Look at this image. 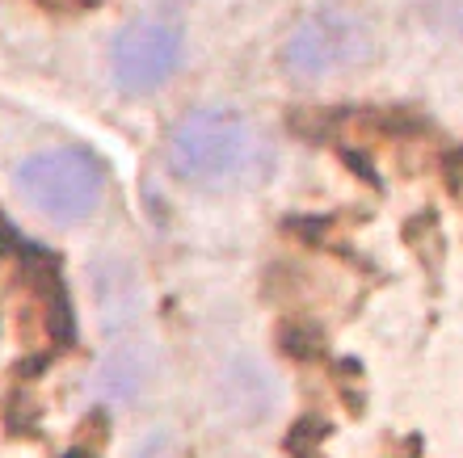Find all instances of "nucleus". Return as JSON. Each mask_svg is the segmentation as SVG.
<instances>
[{
  "instance_id": "obj_1",
  "label": "nucleus",
  "mask_w": 463,
  "mask_h": 458,
  "mask_svg": "<svg viewBox=\"0 0 463 458\" xmlns=\"http://www.w3.org/2000/svg\"><path fill=\"white\" fill-rule=\"evenodd\" d=\"M169 169L198 190H232L249 182L266 156L261 135L236 109H194L169 131Z\"/></svg>"
},
{
  "instance_id": "obj_2",
  "label": "nucleus",
  "mask_w": 463,
  "mask_h": 458,
  "mask_svg": "<svg viewBox=\"0 0 463 458\" xmlns=\"http://www.w3.org/2000/svg\"><path fill=\"white\" fill-rule=\"evenodd\" d=\"M13 185L22 202L55 228H76L98 215V206L106 202V169L98 156L80 147H51L22 160Z\"/></svg>"
},
{
  "instance_id": "obj_3",
  "label": "nucleus",
  "mask_w": 463,
  "mask_h": 458,
  "mask_svg": "<svg viewBox=\"0 0 463 458\" xmlns=\"http://www.w3.org/2000/svg\"><path fill=\"white\" fill-rule=\"evenodd\" d=\"M375 55V34L358 13L342 5H320L291 30L282 60L295 76L320 80V76H342L363 68Z\"/></svg>"
},
{
  "instance_id": "obj_4",
  "label": "nucleus",
  "mask_w": 463,
  "mask_h": 458,
  "mask_svg": "<svg viewBox=\"0 0 463 458\" xmlns=\"http://www.w3.org/2000/svg\"><path fill=\"white\" fill-rule=\"evenodd\" d=\"M182 30L165 17H135L110 42V76L122 93H152L182 63Z\"/></svg>"
},
{
  "instance_id": "obj_5",
  "label": "nucleus",
  "mask_w": 463,
  "mask_h": 458,
  "mask_svg": "<svg viewBox=\"0 0 463 458\" xmlns=\"http://www.w3.org/2000/svg\"><path fill=\"white\" fill-rule=\"evenodd\" d=\"M144 383V362H135V350H118L98 374V391L110 399H127Z\"/></svg>"
},
{
  "instance_id": "obj_6",
  "label": "nucleus",
  "mask_w": 463,
  "mask_h": 458,
  "mask_svg": "<svg viewBox=\"0 0 463 458\" xmlns=\"http://www.w3.org/2000/svg\"><path fill=\"white\" fill-rule=\"evenodd\" d=\"M421 13H430L451 34H463V0H421Z\"/></svg>"
},
{
  "instance_id": "obj_7",
  "label": "nucleus",
  "mask_w": 463,
  "mask_h": 458,
  "mask_svg": "<svg viewBox=\"0 0 463 458\" xmlns=\"http://www.w3.org/2000/svg\"><path fill=\"white\" fill-rule=\"evenodd\" d=\"M139 458H173V450L165 446V442H147V446L139 450Z\"/></svg>"
}]
</instances>
